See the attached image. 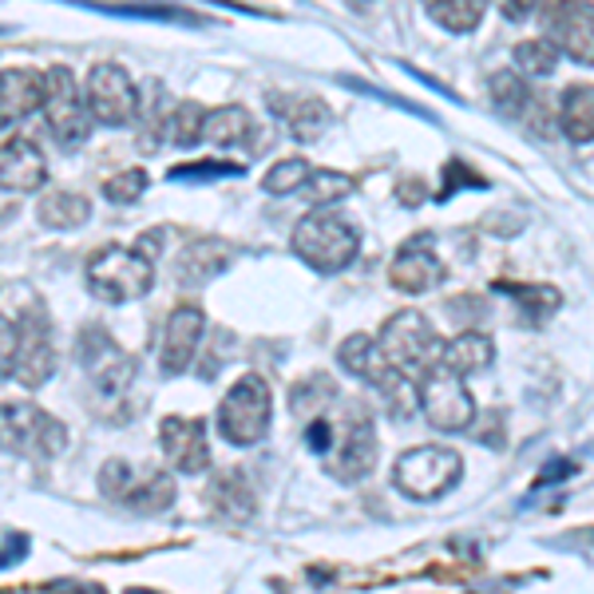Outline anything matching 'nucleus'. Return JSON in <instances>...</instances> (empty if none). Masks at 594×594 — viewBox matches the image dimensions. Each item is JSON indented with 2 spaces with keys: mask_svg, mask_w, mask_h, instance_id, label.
Segmentation results:
<instances>
[{
  "mask_svg": "<svg viewBox=\"0 0 594 594\" xmlns=\"http://www.w3.org/2000/svg\"><path fill=\"white\" fill-rule=\"evenodd\" d=\"M376 345H381L388 365L396 373H405L408 381H425L436 369H444L448 341H440V333L428 326V317L416 314V309H400V314L388 317L376 333Z\"/></svg>",
  "mask_w": 594,
  "mask_h": 594,
  "instance_id": "f257e3e1",
  "label": "nucleus"
},
{
  "mask_svg": "<svg viewBox=\"0 0 594 594\" xmlns=\"http://www.w3.org/2000/svg\"><path fill=\"white\" fill-rule=\"evenodd\" d=\"M294 254L317 274H341L353 266V257L361 254V234L345 215L329 210H309L294 230Z\"/></svg>",
  "mask_w": 594,
  "mask_h": 594,
  "instance_id": "f03ea898",
  "label": "nucleus"
},
{
  "mask_svg": "<svg viewBox=\"0 0 594 594\" xmlns=\"http://www.w3.org/2000/svg\"><path fill=\"white\" fill-rule=\"evenodd\" d=\"M84 282L99 301L111 306H128L135 297L151 294L155 286V257H147L143 250H123V246H103L88 257L84 266Z\"/></svg>",
  "mask_w": 594,
  "mask_h": 594,
  "instance_id": "7ed1b4c3",
  "label": "nucleus"
},
{
  "mask_svg": "<svg viewBox=\"0 0 594 594\" xmlns=\"http://www.w3.org/2000/svg\"><path fill=\"white\" fill-rule=\"evenodd\" d=\"M460 475H464V460H460V452H452L444 444L408 448L393 464L396 492H405L416 504H432V499L448 495L460 484Z\"/></svg>",
  "mask_w": 594,
  "mask_h": 594,
  "instance_id": "20e7f679",
  "label": "nucleus"
},
{
  "mask_svg": "<svg viewBox=\"0 0 594 594\" xmlns=\"http://www.w3.org/2000/svg\"><path fill=\"white\" fill-rule=\"evenodd\" d=\"M270 416H274L270 385L257 373H246L238 376V385H230V393L218 405V432L227 444L250 448L270 432Z\"/></svg>",
  "mask_w": 594,
  "mask_h": 594,
  "instance_id": "39448f33",
  "label": "nucleus"
},
{
  "mask_svg": "<svg viewBox=\"0 0 594 594\" xmlns=\"http://www.w3.org/2000/svg\"><path fill=\"white\" fill-rule=\"evenodd\" d=\"M44 84H48V103H44V119H48V131L64 151H76L88 143L91 135V116L88 96H79V84L68 68H48L44 72Z\"/></svg>",
  "mask_w": 594,
  "mask_h": 594,
  "instance_id": "423d86ee",
  "label": "nucleus"
},
{
  "mask_svg": "<svg viewBox=\"0 0 594 594\" xmlns=\"http://www.w3.org/2000/svg\"><path fill=\"white\" fill-rule=\"evenodd\" d=\"M4 448L32 460H52L68 448V428L36 405H4Z\"/></svg>",
  "mask_w": 594,
  "mask_h": 594,
  "instance_id": "0eeeda50",
  "label": "nucleus"
},
{
  "mask_svg": "<svg viewBox=\"0 0 594 594\" xmlns=\"http://www.w3.org/2000/svg\"><path fill=\"white\" fill-rule=\"evenodd\" d=\"M84 96H88L96 123H103V128H128L131 119L139 116V103H143V91L135 88L128 68H119V64H96L88 72Z\"/></svg>",
  "mask_w": 594,
  "mask_h": 594,
  "instance_id": "6e6552de",
  "label": "nucleus"
},
{
  "mask_svg": "<svg viewBox=\"0 0 594 594\" xmlns=\"http://www.w3.org/2000/svg\"><path fill=\"white\" fill-rule=\"evenodd\" d=\"M76 361L84 365V373L91 376V385L99 393H123V388L135 381V356L123 353V349L111 341L108 329L88 326L84 333L76 337Z\"/></svg>",
  "mask_w": 594,
  "mask_h": 594,
  "instance_id": "1a4fd4ad",
  "label": "nucleus"
},
{
  "mask_svg": "<svg viewBox=\"0 0 594 594\" xmlns=\"http://www.w3.org/2000/svg\"><path fill=\"white\" fill-rule=\"evenodd\" d=\"M420 413L436 432H468L475 425V400L460 376L436 369L420 381Z\"/></svg>",
  "mask_w": 594,
  "mask_h": 594,
  "instance_id": "9d476101",
  "label": "nucleus"
},
{
  "mask_svg": "<svg viewBox=\"0 0 594 594\" xmlns=\"http://www.w3.org/2000/svg\"><path fill=\"white\" fill-rule=\"evenodd\" d=\"M16 381L24 388H44L56 373V345H52V321L40 306L20 309L16 317Z\"/></svg>",
  "mask_w": 594,
  "mask_h": 594,
  "instance_id": "9b49d317",
  "label": "nucleus"
},
{
  "mask_svg": "<svg viewBox=\"0 0 594 594\" xmlns=\"http://www.w3.org/2000/svg\"><path fill=\"white\" fill-rule=\"evenodd\" d=\"M543 36L566 59L594 68V4H547L543 12Z\"/></svg>",
  "mask_w": 594,
  "mask_h": 594,
  "instance_id": "f8f14e48",
  "label": "nucleus"
},
{
  "mask_svg": "<svg viewBox=\"0 0 594 594\" xmlns=\"http://www.w3.org/2000/svg\"><path fill=\"white\" fill-rule=\"evenodd\" d=\"M207 333V314L198 306L170 309L167 326H163V345H158V369L163 376H183L195 365L198 341Z\"/></svg>",
  "mask_w": 594,
  "mask_h": 594,
  "instance_id": "ddd939ff",
  "label": "nucleus"
},
{
  "mask_svg": "<svg viewBox=\"0 0 594 594\" xmlns=\"http://www.w3.org/2000/svg\"><path fill=\"white\" fill-rule=\"evenodd\" d=\"M444 262L432 250V234H413L405 246L396 250L393 266H388V282L400 294H428V289L444 282Z\"/></svg>",
  "mask_w": 594,
  "mask_h": 594,
  "instance_id": "4468645a",
  "label": "nucleus"
},
{
  "mask_svg": "<svg viewBox=\"0 0 594 594\" xmlns=\"http://www.w3.org/2000/svg\"><path fill=\"white\" fill-rule=\"evenodd\" d=\"M158 440H163V452H167L175 472L198 475L210 468V436L207 425L195 416H167L158 425Z\"/></svg>",
  "mask_w": 594,
  "mask_h": 594,
  "instance_id": "2eb2a0df",
  "label": "nucleus"
},
{
  "mask_svg": "<svg viewBox=\"0 0 594 594\" xmlns=\"http://www.w3.org/2000/svg\"><path fill=\"white\" fill-rule=\"evenodd\" d=\"M373 468H376L373 420L361 416V413H353V420H349L345 436H341V444H337V452H333L329 472H333V480H341V484H361Z\"/></svg>",
  "mask_w": 594,
  "mask_h": 594,
  "instance_id": "dca6fc26",
  "label": "nucleus"
},
{
  "mask_svg": "<svg viewBox=\"0 0 594 594\" xmlns=\"http://www.w3.org/2000/svg\"><path fill=\"white\" fill-rule=\"evenodd\" d=\"M48 183V167H44V155L36 151L32 139H4V151H0V187L16 190V195H32V190H44Z\"/></svg>",
  "mask_w": 594,
  "mask_h": 594,
  "instance_id": "f3484780",
  "label": "nucleus"
},
{
  "mask_svg": "<svg viewBox=\"0 0 594 594\" xmlns=\"http://www.w3.org/2000/svg\"><path fill=\"white\" fill-rule=\"evenodd\" d=\"M234 254L238 250L230 246V242H222V238H198V242H190L175 262L178 286H187V289L207 286V282H215V277L222 274V270H230Z\"/></svg>",
  "mask_w": 594,
  "mask_h": 594,
  "instance_id": "a211bd4d",
  "label": "nucleus"
},
{
  "mask_svg": "<svg viewBox=\"0 0 594 594\" xmlns=\"http://www.w3.org/2000/svg\"><path fill=\"white\" fill-rule=\"evenodd\" d=\"M48 103V84L44 72H24V68H4L0 72V123L12 128L16 119L32 116L36 108Z\"/></svg>",
  "mask_w": 594,
  "mask_h": 594,
  "instance_id": "6ab92c4d",
  "label": "nucleus"
},
{
  "mask_svg": "<svg viewBox=\"0 0 594 594\" xmlns=\"http://www.w3.org/2000/svg\"><path fill=\"white\" fill-rule=\"evenodd\" d=\"M270 108L286 119L289 135L297 143H317L329 131V123H333L329 103H321L314 96H270Z\"/></svg>",
  "mask_w": 594,
  "mask_h": 594,
  "instance_id": "aec40b11",
  "label": "nucleus"
},
{
  "mask_svg": "<svg viewBox=\"0 0 594 594\" xmlns=\"http://www.w3.org/2000/svg\"><path fill=\"white\" fill-rule=\"evenodd\" d=\"M337 365L345 369L349 376H356V381H369L373 388H381L388 376L396 373V369L385 361V353H381V345H376V337H369V333L345 337V341L337 345Z\"/></svg>",
  "mask_w": 594,
  "mask_h": 594,
  "instance_id": "412c9836",
  "label": "nucleus"
},
{
  "mask_svg": "<svg viewBox=\"0 0 594 594\" xmlns=\"http://www.w3.org/2000/svg\"><path fill=\"white\" fill-rule=\"evenodd\" d=\"M559 131L571 143H594V84H571L559 96Z\"/></svg>",
  "mask_w": 594,
  "mask_h": 594,
  "instance_id": "4be33fe9",
  "label": "nucleus"
},
{
  "mask_svg": "<svg viewBox=\"0 0 594 594\" xmlns=\"http://www.w3.org/2000/svg\"><path fill=\"white\" fill-rule=\"evenodd\" d=\"M36 215L48 230H76L91 218V202L84 195H76V190L52 187L40 195Z\"/></svg>",
  "mask_w": 594,
  "mask_h": 594,
  "instance_id": "5701e85b",
  "label": "nucleus"
},
{
  "mask_svg": "<svg viewBox=\"0 0 594 594\" xmlns=\"http://www.w3.org/2000/svg\"><path fill=\"white\" fill-rule=\"evenodd\" d=\"M492 361H495V345H492V337H484V333H460V337H452L444 349V369L452 376H460V381L484 373Z\"/></svg>",
  "mask_w": 594,
  "mask_h": 594,
  "instance_id": "b1692460",
  "label": "nucleus"
},
{
  "mask_svg": "<svg viewBox=\"0 0 594 594\" xmlns=\"http://www.w3.org/2000/svg\"><path fill=\"white\" fill-rule=\"evenodd\" d=\"M207 116L210 111L202 108V103L183 99V103H175V108L163 116V139H167L170 147L190 151L198 139H202V131H207Z\"/></svg>",
  "mask_w": 594,
  "mask_h": 594,
  "instance_id": "393cba45",
  "label": "nucleus"
},
{
  "mask_svg": "<svg viewBox=\"0 0 594 594\" xmlns=\"http://www.w3.org/2000/svg\"><path fill=\"white\" fill-rule=\"evenodd\" d=\"M487 91H492V103L499 116L507 119H524L527 111H531L535 96L531 88H527V76L515 68H499L492 79H487Z\"/></svg>",
  "mask_w": 594,
  "mask_h": 594,
  "instance_id": "a878e982",
  "label": "nucleus"
},
{
  "mask_svg": "<svg viewBox=\"0 0 594 594\" xmlns=\"http://www.w3.org/2000/svg\"><path fill=\"white\" fill-rule=\"evenodd\" d=\"M250 131H254V119H250L246 108H238V103H227V108H215L207 116V131L202 139L215 143V147H238V143H246Z\"/></svg>",
  "mask_w": 594,
  "mask_h": 594,
  "instance_id": "bb28decb",
  "label": "nucleus"
},
{
  "mask_svg": "<svg viewBox=\"0 0 594 594\" xmlns=\"http://www.w3.org/2000/svg\"><path fill=\"white\" fill-rule=\"evenodd\" d=\"M492 289H499L504 297H515V306H519V314L527 317V326H543L547 317L563 306L559 289H551V286H512V282H495Z\"/></svg>",
  "mask_w": 594,
  "mask_h": 594,
  "instance_id": "cd10ccee",
  "label": "nucleus"
},
{
  "mask_svg": "<svg viewBox=\"0 0 594 594\" xmlns=\"http://www.w3.org/2000/svg\"><path fill=\"white\" fill-rule=\"evenodd\" d=\"M428 20L432 24H440L444 32H452V36H468V32L480 29V20H484V4L480 0H432V4H425Z\"/></svg>",
  "mask_w": 594,
  "mask_h": 594,
  "instance_id": "c85d7f7f",
  "label": "nucleus"
},
{
  "mask_svg": "<svg viewBox=\"0 0 594 594\" xmlns=\"http://www.w3.org/2000/svg\"><path fill=\"white\" fill-rule=\"evenodd\" d=\"M170 504H175V480H170L167 472H155V468L139 472V484H135V492H131V499H128L131 512L158 515V512H167Z\"/></svg>",
  "mask_w": 594,
  "mask_h": 594,
  "instance_id": "c756f323",
  "label": "nucleus"
},
{
  "mask_svg": "<svg viewBox=\"0 0 594 594\" xmlns=\"http://www.w3.org/2000/svg\"><path fill=\"white\" fill-rule=\"evenodd\" d=\"M210 499H215L218 512L230 515V519H250V512H254V495H250L246 475H238V472L218 475L215 487H210Z\"/></svg>",
  "mask_w": 594,
  "mask_h": 594,
  "instance_id": "7c9ffc66",
  "label": "nucleus"
},
{
  "mask_svg": "<svg viewBox=\"0 0 594 594\" xmlns=\"http://www.w3.org/2000/svg\"><path fill=\"white\" fill-rule=\"evenodd\" d=\"M515 56V72H524V76H551L559 68V56L563 52L554 48L547 36H531V40H519L512 48Z\"/></svg>",
  "mask_w": 594,
  "mask_h": 594,
  "instance_id": "2f4dec72",
  "label": "nucleus"
},
{
  "mask_svg": "<svg viewBox=\"0 0 594 594\" xmlns=\"http://www.w3.org/2000/svg\"><path fill=\"white\" fill-rule=\"evenodd\" d=\"M353 175H345V170H314V178L301 187V198L314 202V210H329L337 198L353 195Z\"/></svg>",
  "mask_w": 594,
  "mask_h": 594,
  "instance_id": "473e14b6",
  "label": "nucleus"
},
{
  "mask_svg": "<svg viewBox=\"0 0 594 594\" xmlns=\"http://www.w3.org/2000/svg\"><path fill=\"white\" fill-rule=\"evenodd\" d=\"M309 178H314V167H309L306 158L294 155V158H282V163H274V167L266 170V178H262V187H266V195H301V187H306Z\"/></svg>",
  "mask_w": 594,
  "mask_h": 594,
  "instance_id": "72a5a7b5",
  "label": "nucleus"
},
{
  "mask_svg": "<svg viewBox=\"0 0 594 594\" xmlns=\"http://www.w3.org/2000/svg\"><path fill=\"white\" fill-rule=\"evenodd\" d=\"M337 396V385L329 381V376H309V381H297L294 393H289V408H294L297 416H309V420H317L321 416V408L329 405Z\"/></svg>",
  "mask_w": 594,
  "mask_h": 594,
  "instance_id": "f704fd0d",
  "label": "nucleus"
},
{
  "mask_svg": "<svg viewBox=\"0 0 594 594\" xmlns=\"http://www.w3.org/2000/svg\"><path fill=\"white\" fill-rule=\"evenodd\" d=\"M242 178L246 167L242 163H230V158H198V163H183V167H170V183H218V178Z\"/></svg>",
  "mask_w": 594,
  "mask_h": 594,
  "instance_id": "c9c22d12",
  "label": "nucleus"
},
{
  "mask_svg": "<svg viewBox=\"0 0 594 594\" xmlns=\"http://www.w3.org/2000/svg\"><path fill=\"white\" fill-rule=\"evenodd\" d=\"M139 484V472L128 464V460H108V464L99 468V492L108 495L111 504H123L128 507L131 492Z\"/></svg>",
  "mask_w": 594,
  "mask_h": 594,
  "instance_id": "e433bc0d",
  "label": "nucleus"
},
{
  "mask_svg": "<svg viewBox=\"0 0 594 594\" xmlns=\"http://www.w3.org/2000/svg\"><path fill=\"white\" fill-rule=\"evenodd\" d=\"M151 187V178L143 167H131V170H119V175H111L108 183H103V198L108 202H116V207H131V202H139L143 198V190Z\"/></svg>",
  "mask_w": 594,
  "mask_h": 594,
  "instance_id": "4c0bfd02",
  "label": "nucleus"
},
{
  "mask_svg": "<svg viewBox=\"0 0 594 594\" xmlns=\"http://www.w3.org/2000/svg\"><path fill=\"white\" fill-rule=\"evenodd\" d=\"M455 187L464 190H484L487 187V178L484 175H475L472 163H464V158H448L444 163V178H440V187H436V202H448V198L455 195Z\"/></svg>",
  "mask_w": 594,
  "mask_h": 594,
  "instance_id": "58836bf2",
  "label": "nucleus"
},
{
  "mask_svg": "<svg viewBox=\"0 0 594 594\" xmlns=\"http://www.w3.org/2000/svg\"><path fill=\"white\" fill-rule=\"evenodd\" d=\"M111 16H123V20H163V24H187V29H198L202 24V16H195V12L187 9H175V4H155V9H108Z\"/></svg>",
  "mask_w": 594,
  "mask_h": 594,
  "instance_id": "ea45409f",
  "label": "nucleus"
},
{
  "mask_svg": "<svg viewBox=\"0 0 594 594\" xmlns=\"http://www.w3.org/2000/svg\"><path fill=\"white\" fill-rule=\"evenodd\" d=\"M574 472H579V464H574L571 455H554V460H547V464H543V472H539V480H535V487L563 484V480H571Z\"/></svg>",
  "mask_w": 594,
  "mask_h": 594,
  "instance_id": "a19ab883",
  "label": "nucleus"
},
{
  "mask_svg": "<svg viewBox=\"0 0 594 594\" xmlns=\"http://www.w3.org/2000/svg\"><path fill=\"white\" fill-rule=\"evenodd\" d=\"M306 448L314 455H329V448H333V425H329L326 416H317V420L306 425Z\"/></svg>",
  "mask_w": 594,
  "mask_h": 594,
  "instance_id": "79ce46f5",
  "label": "nucleus"
},
{
  "mask_svg": "<svg viewBox=\"0 0 594 594\" xmlns=\"http://www.w3.org/2000/svg\"><path fill=\"white\" fill-rule=\"evenodd\" d=\"M0 333H4V365H0V373H4V381H16V349H20L16 321H12V317H4Z\"/></svg>",
  "mask_w": 594,
  "mask_h": 594,
  "instance_id": "37998d69",
  "label": "nucleus"
},
{
  "mask_svg": "<svg viewBox=\"0 0 594 594\" xmlns=\"http://www.w3.org/2000/svg\"><path fill=\"white\" fill-rule=\"evenodd\" d=\"M29 559V535L24 531H4V559H0V566L4 571H12V566H20Z\"/></svg>",
  "mask_w": 594,
  "mask_h": 594,
  "instance_id": "c03bdc74",
  "label": "nucleus"
},
{
  "mask_svg": "<svg viewBox=\"0 0 594 594\" xmlns=\"http://www.w3.org/2000/svg\"><path fill=\"white\" fill-rule=\"evenodd\" d=\"M44 594H108L99 583H79V579H56L44 586Z\"/></svg>",
  "mask_w": 594,
  "mask_h": 594,
  "instance_id": "a18cd8bd",
  "label": "nucleus"
},
{
  "mask_svg": "<svg viewBox=\"0 0 594 594\" xmlns=\"http://www.w3.org/2000/svg\"><path fill=\"white\" fill-rule=\"evenodd\" d=\"M499 12H504L507 20H531L535 12H543V9H535V4H519V0H507Z\"/></svg>",
  "mask_w": 594,
  "mask_h": 594,
  "instance_id": "49530a36",
  "label": "nucleus"
},
{
  "mask_svg": "<svg viewBox=\"0 0 594 594\" xmlns=\"http://www.w3.org/2000/svg\"><path fill=\"white\" fill-rule=\"evenodd\" d=\"M400 190H405L400 198H405L408 207H416V202H420V190H425V183H400Z\"/></svg>",
  "mask_w": 594,
  "mask_h": 594,
  "instance_id": "de8ad7c7",
  "label": "nucleus"
},
{
  "mask_svg": "<svg viewBox=\"0 0 594 594\" xmlns=\"http://www.w3.org/2000/svg\"><path fill=\"white\" fill-rule=\"evenodd\" d=\"M123 594H155V591H139V586H131V591H123Z\"/></svg>",
  "mask_w": 594,
  "mask_h": 594,
  "instance_id": "09e8293b",
  "label": "nucleus"
}]
</instances>
